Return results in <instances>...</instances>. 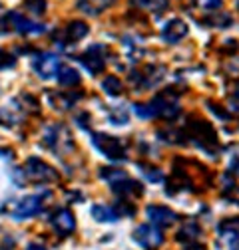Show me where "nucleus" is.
<instances>
[{
  "label": "nucleus",
  "mask_w": 239,
  "mask_h": 250,
  "mask_svg": "<svg viewBox=\"0 0 239 250\" xmlns=\"http://www.w3.org/2000/svg\"><path fill=\"white\" fill-rule=\"evenodd\" d=\"M207 105H209V109H212V111H214V113H215L217 117H221V119H227V117H229L227 113H223V111L219 109V105H214L212 102H207Z\"/></svg>",
  "instance_id": "obj_36"
},
{
  "label": "nucleus",
  "mask_w": 239,
  "mask_h": 250,
  "mask_svg": "<svg viewBox=\"0 0 239 250\" xmlns=\"http://www.w3.org/2000/svg\"><path fill=\"white\" fill-rule=\"evenodd\" d=\"M100 179L106 181V183L112 187V185H116V183H120V181L128 179V175H126V171L116 169V167H102V169H100Z\"/></svg>",
  "instance_id": "obj_24"
},
{
  "label": "nucleus",
  "mask_w": 239,
  "mask_h": 250,
  "mask_svg": "<svg viewBox=\"0 0 239 250\" xmlns=\"http://www.w3.org/2000/svg\"><path fill=\"white\" fill-rule=\"evenodd\" d=\"M32 68L38 74V78L50 80V78H56L58 76L60 68H62V60H60L56 54H52V52H44V54H40V56L34 58Z\"/></svg>",
  "instance_id": "obj_10"
},
{
  "label": "nucleus",
  "mask_w": 239,
  "mask_h": 250,
  "mask_svg": "<svg viewBox=\"0 0 239 250\" xmlns=\"http://www.w3.org/2000/svg\"><path fill=\"white\" fill-rule=\"evenodd\" d=\"M193 4L199 8V10H205V12H215L223 6V0H193Z\"/></svg>",
  "instance_id": "obj_29"
},
{
  "label": "nucleus",
  "mask_w": 239,
  "mask_h": 250,
  "mask_svg": "<svg viewBox=\"0 0 239 250\" xmlns=\"http://www.w3.org/2000/svg\"><path fill=\"white\" fill-rule=\"evenodd\" d=\"M24 8L32 16H42L48 8V2L46 0H24Z\"/></svg>",
  "instance_id": "obj_27"
},
{
  "label": "nucleus",
  "mask_w": 239,
  "mask_h": 250,
  "mask_svg": "<svg viewBox=\"0 0 239 250\" xmlns=\"http://www.w3.org/2000/svg\"><path fill=\"white\" fill-rule=\"evenodd\" d=\"M58 83L60 85H64V87H72V85H78L80 83V74H78V70H74V68H70V66H62L60 68V72H58Z\"/></svg>",
  "instance_id": "obj_22"
},
{
  "label": "nucleus",
  "mask_w": 239,
  "mask_h": 250,
  "mask_svg": "<svg viewBox=\"0 0 239 250\" xmlns=\"http://www.w3.org/2000/svg\"><path fill=\"white\" fill-rule=\"evenodd\" d=\"M106 54H108V48L104 44H94L80 56V62L92 76H98L106 68Z\"/></svg>",
  "instance_id": "obj_8"
},
{
  "label": "nucleus",
  "mask_w": 239,
  "mask_h": 250,
  "mask_svg": "<svg viewBox=\"0 0 239 250\" xmlns=\"http://www.w3.org/2000/svg\"><path fill=\"white\" fill-rule=\"evenodd\" d=\"M199 236H201V227L195 221H186L182 227H179V230H177V240L184 242L186 246L195 244L199 240Z\"/></svg>",
  "instance_id": "obj_18"
},
{
  "label": "nucleus",
  "mask_w": 239,
  "mask_h": 250,
  "mask_svg": "<svg viewBox=\"0 0 239 250\" xmlns=\"http://www.w3.org/2000/svg\"><path fill=\"white\" fill-rule=\"evenodd\" d=\"M108 121L112 125H116V127H120V125H128L130 121V111L126 107H110L108 111Z\"/></svg>",
  "instance_id": "obj_25"
},
{
  "label": "nucleus",
  "mask_w": 239,
  "mask_h": 250,
  "mask_svg": "<svg viewBox=\"0 0 239 250\" xmlns=\"http://www.w3.org/2000/svg\"><path fill=\"white\" fill-rule=\"evenodd\" d=\"M132 240L138 244V246H142V248H145V250H156V248H160L162 244H164V232H162V229H158V227H154V225H140L134 232H132Z\"/></svg>",
  "instance_id": "obj_7"
},
{
  "label": "nucleus",
  "mask_w": 239,
  "mask_h": 250,
  "mask_svg": "<svg viewBox=\"0 0 239 250\" xmlns=\"http://www.w3.org/2000/svg\"><path fill=\"white\" fill-rule=\"evenodd\" d=\"M145 216L149 225H154L158 229H169L171 225L177 223V214L167 208V207H162V205H149L145 208Z\"/></svg>",
  "instance_id": "obj_11"
},
{
  "label": "nucleus",
  "mask_w": 239,
  "mask_h": 250,
  "mask_svg": "<svg viewBox=\"0 0 239 250\" xmlns=\"http://www.w3.org/2000/svg\"><path fill=\"white\" fill-rule=\"evenodd\" d=\"M16 64V60H14V56L12 54H8V52H4V50H0V68H12Z\"/></svg>",
  "instance_id": "obj_33"
},
{
  "label": "nucleus",
  "mask_w": 239,
  "mask_h": 250,
  "mask_svg": "<svg viewBox=\"0 0 239 250\" xmlns=\"http://www.w3.org/2000/svg\"><path fill=\"white\" fill-rule=\"evenodd\" d=\"M22 177L30 183H36V185H46V183H54L58 181V173L54 171V167H50L46 161L38 159V157H30L24 167L20 169Z\"/></svg>",
  "instance_id": "obj_3"
},
{
  "label": "nucleus",
  "mask_w": 239,
  "mask_h": 250,
  "mask_svg": "<svg viewBox=\"0 0 239 250\" xmlns=\"http://www.w3.org/2000/svg\"><path fill=\"white\" fill-rule=\"evenodd\" d=\"M164 76H166V68L158 66V64H152V66H145L142 70L132 72L130 82L136 89H152V87H156L158 83L164 82Z\"/></svg>",
  "instance_id": "obj_6"
},
{
  "label": "nucleus",
  "mask_w": 239,
  "mask_h": 250,
  "mask_svg": "<svg viewBox=\"0 0 239 250\" xmlns=\"http://www.w3.org/2000/svg\"><path fill=\"white\" fill-rule=\"evenodd\" d=\"M48 193H44V195H28V197L20 199L18 205H16V208L12 210V218H14V221H18V223H22V221H28V218L36 216L42 210V205H44V197Z\"/></svg>",
  "instance_id": "obj_9"
},
{
  "label": "nucleus",
  "mask_w": 239,
  "mask_h": 250,
  "mask_svg": "<svg viewBox=\"0 0 239 250\" xmlns=\"http://www.w3.org/2000/svg\"><path fill=\"white\" fill-rule=\"evenodd\" d=\"M92 218L98 223H116L120 221V214L116 210V207L110 205H94L92 207Z\"/></svg>",
  "instance_id": "obj_20"
},
{
  "label": "nucleus",
  "mask_w": 239,
  "mask_h": 250,
  "mask_svg": "<svg viewBox=\"0 0 239 250\" xmlns=\"http://www.w3.org/2000/svg\"><path fill=\"white\" fill-rule=\"evenodd\" d=\"M80 100V96H72V93H60V96H56V102H58V109H70V107H74V104ZM54 102V104H56ZM54 107V109H56Z\"/></svg>",
  "instance_id": "obj_28"
},
{
  "label": "nucleus",
  "mask_w": 239,
  "mask_h": 250,
  "mask_svg": "<svg viewBox=\"0 0 239 250\" xmlns=\"http://www.w3.org/2000/svg\"><path fill=\"white\" fill-rule=\"evenodd\" d=\"M130 4L140 10H145V12L160 14L169 6V0H130Z\"/></svg>",
  "instance_id": "obj_21"
},
{
  "label": "nucleus",
  "mask_w": 239,
  "mask_h": 250,
  "mask_svg": "<svg viewBox=\"0 0 239 250\" xmlns=\"http://www.w3.org/2000/svg\"><path fill=\"white\" fill-rule=\"evenodd\" d=\"M112 191L122 201H126V199H132V197H142L143 195V187H142V183H138V181L128 177L124 181L112 185Z\"/></svg>",
  "instance_id": "obj_16"
},
{
  "label": "nucleus",
  "mask_w": 239,
  "mask_h": 250,
  "mask_svg": "<svg viewBox=\"0 0 239 250\" xmlns=\"http://www.w3.org/2000/svg\"><path fill=\"white\" fill-rule=\"evenodd\" d=\"M143 173H145V177L152 181V183H160V181L164 179V173H162L160 169H154V167H145Z\"/></svg>",
  "instance_id": "obj_35"
},
{
  "label": "nucleus",
  "mask_w": 239,
  "mask_h": 250,
  "mask_svg": "<svg viewBox=\"0 0 239 250\" xmlns=\"http://www.w3.org/2000/svg\"><path fill=\"white\" fill-rule=\"evenodd\" d=\"M92 143L106 159H110L114 163H120V161L124 163L128 159V145L122 139L112 137L108 133H94L92 135Z\"/></svg>",
  "instance_id": "obj_2"
},
{
  "label": "nucleus",
  "mask_w": 239,
  "mask_h": 250,
  "mask_svg": "<svg viewBox=\"0 0 239 250\" xmlns=\"http://www.w3.org/2000/svg\"><path fill=\"white\" fill-rule=\"evenodd\" d=\"M12 14V28L16 30L18 34H26V36H38V34H44L46 32V26L44 24H38L30 18H24L22 14L18 12H10Z\"/></svg>",
  "instance_id": "obj_15"
},
{
  "label": "nucleus",
  "mask_w": 239,
  "mask_h": 250,
  "mask_svg": "<svg viewBox=\"0 0 239 250\" xmlns=\"http://www.w3.org/2000/svg\"><path fill=\"white\" fill-rule=\"evenodd\" d=\"M90 32V26L82 20H72L68 22V26L64 28V42L66 44H72V42H80L88 36Z\"/></svg>",
  "instance_id": "obj_17"
},
{
  "label": "nucleus",
  "mask_w": 239,
  "mask_h": 250,
  "mask_svg": "<svg viewBox=\"0 0 239 250\" xmlns=\"http://www.w3.org/2000/svg\"><path fill=\"white\" fill-rule=\"evenodd\" d=\"M0 125H4V127H14L16 125V117L12 111L0 107Z\"/></svg>",
  "instance_id": "obj_31"
},
{
  "label": "nucleus",
  "mask_w": 239,
  "mask_h": 250,
  "mask_svg": "<svg viewBox=\"0 0 239 250\" xmlns=\"http://www.w3.org/2000/svg\"><path fill=\"white\" fill-rule=\"evenodd\" d=\"M229 171H233L235 175H239V145H235L231 149V159H229Z\"/></svg>",
  "instance_id": "obj_32"
},
{
  "label": "nucleus",
  "mask_w": 239,
  "mask_h": 250,
  "mask_svg": "<svg viewBox=\"0 0 239 250\" xmlns=\"http://www.w3.org/2000/svg\"><path fill=\"white\" fill-rule=\"evenodd\" d=\"M76 121L80 123V127H84V129H86V127H90V125H86V121H90V115H88V113L78 115V119H76Z\"/></svg>",
  "instance_id": "obj_37"
},
{
  "label": "nucleus",
  "mask_w": 239,
  "mask_h": 250,
  "mask_svg": "<svg viewBox=\"0 0 239 250\" xmlns=\"http://www.w3.org/2000/svg\"><path fill=\"white\" fill-rule=\"evenodd\" d=\"M229 109L239 111V82H233L229 87Z\"/></svg>",
  "instance_id": "obj_30"
},
{
  "label": "nucleus",
  "mask_w": 239,
  "mask_h": 250,
  "mask_svg": "<svg viewBox=\"0 0 239 250\" xmlns=\"http://www.w3.org/2000/svg\"><path fill=\"white\" fill-rule=\"evenodd\" d=\"M102 89H104V93H108L110 98H118V96L124 93V83L120 82V78H116V76H106L104 82H102Z\"/></svg>",
  "instance_id": "obj_23"
},
{
  "label": "nucleus",
  "mask_w": 239,
  "mask_h": 250,
  "mask_svg": "<svg viewBox=\"0 0 239 250\" xmlns=\"http://www.w3.org/2000/svg\"><path fill=\"white\" fill-rule=\"evenodd\" d=\"M26 250H46V246L40 244V242H32V244H28V246H26Z\"/></svg>",
  "instance_id": "obj_38"
},
{
  "label": "nucleus",
  "mask_w": 239,
  "mask_h": 250,
  "mask_svg": "<svg viewBox=\"0 0 239 250\" xmlns=\"http://www.w3.org/2000/svg\"><path fill=\"white\" fill-rule=\"evenodd\" d=\"M231 22H233L231 16H227L225 12H212V16L205 20V24L214 26V28H227Z\"/></svg>",
  "instance_id": "obj_26"
},
{
  "label": "nucleus",
  "mask_w": 239,
  "mask_h": 250,
  "mask_svg": "<svg viewBox=\"0 0 239 250\" xmlns=\"http://www.w3.org/2000/svg\"><path fill=\"white\" fill-rule=\"evenodd\" d=\"M134 111H136V115H140L142 119H152V109H149L147 104H136V105H134Z\"/></svg>",
  "instance_id": "obj_34"
},
{
  "label": "nucleus",
  "mask_w": 239,
  "mask_h": 250,
  "mask_svg": "<svg viewBox=\"0 0 239 250\" xmlns=\"http://www.w3.org/2000/svg\"><path fill=\"white\" fill-rule=\"evenodd\" d=\"M50 225L60 236H70L76 230V216L70 208H58L50 216Z\"/></svg>",
  "instance_id": "obj_12"
},
{
  "label": "nucleus",
  "mask_w": 239,
  "mask_h": 250,
  "mask_svg": "<svg viewBox=\"0 0 239 250\" xmlns=\"http://www.w3.org/2000/svg\"><path fill=\"white\" fill-rule=\"evenodd\" d=\"M116 0H78V10L88 14V16H100Z\"/></svg>",
  "instance_id": "obj_19"
},
{
  "label": "nucleus",
  "mask_w": 239,
  "mask_h": 250,
  "mask_svg": "<svg viewBox=\"0 0 239 250\" xmlns=\"http://www.w3.org/2000/svg\"><path fill=\"white\" fill-rule=\"evenodd\" d=\"M147 105L152 109V117H162L167 121H173L179 113H182V107H179V102H177V93H171V91L158 93Z\"/></svg>",
  "instance_id": "obj_4"
},
{
  "label": "nucleus",
  "mask_w": 239,
  "mask_h": 250,
  "mask_svg": "<svg viewBox=\"0 0 239 250\" xmlns=\"http://www.w3.org/2000/svg\"><path fill=\"white\" fill-rule=\"evenodd\" d=\"M44 145L50 147L52 151H62V145H66V149L74 147L66 127H62V125H50L44 131Z\"/></svg>",
  "instance_id": "obj_13"
},
{
  "label": "nucleus",
  "mask_w": 239,
  "mask_h": 250,
  "mask_svg": "<svg viewBox=\"0 0 239 250\" xmlns=\"http://www.w3.org/2000/svg\"><path fill=\"white\" fill-rule=\"evenodd\" d=\"M190 34V26L182 18H171L164 28H162V38L167 44H177L182 42Z\"/></svg>",
  "instance_id": "obj_14"
},
{
  "label": "nucleus",
  "mask_w": 239,
  "mask_h": 250,
  "mask_svg": "<svg viewBox=\"0 0 239 250\" xmlns=\"http://www.w3.org/2000/svg\"><path fill=\"white\" fill-rule=\"evenodd\" d=\"M186 139H193V143L207 153L209 157H215L217 151V133L212 127V123H207L203 119H193L191 123H188L186 127Z\"/></svg>",
  "instance_id": "obj_1"
},
{
  "label": "nucleus",
  "mask_w": 239,
  "mask_h": 250,
  "mask_svg": "<svg viewBox=\"0 0 239 250\" xmlns=\"http://www.w3.org/2000/svg\"><path fill=\"white\" fill-rule=\"evenodd\" d=\"M0 6H2V4H0Z\"/></svg>",
  "instance_id": "obj_39"
},
{
  "label": "nucleus",
  "mask_w": 239,
  "mask_h": 250,
  "mask_svg": "<svg viewBox=\"0 0 239 250\" xmlns=\"http://www.w3.org/2000/svg\"><path fill=\"white\" fill-rule=\"evenodd\" d=\"M217 250H239V216L225 218L217 225Z\"/></svg>",
  "instance_id": "obj_5"
}]
</instances>
